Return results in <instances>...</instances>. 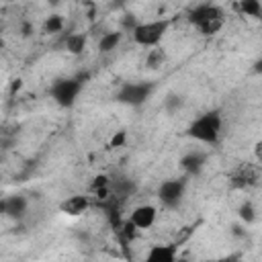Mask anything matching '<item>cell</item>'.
<instances>
[{"instance_id":"6da1fadb","label":"cell","mask_w":262,"mask_h":262,"mask_svg":"<svg viewBox=\"0 0 262 262\" xmlns=\"http://www.w3.org/2000/svg\"><path fill=\"white\" fill-rule=\"evenodd\" d=\"M221 127H223L221 111L211 108V111H205L203 115H199L196 119L190 121V125L186 127V135L199 143L215 145L221 137Z\"/></svg>"},{"instance_id":"7a4b0ae2","label":"cell","mask_w":262,"mask_h":262,"mask_svg":"<svg viewBox=\"0 0 262 262\" xmlns=\"http://www.w3.org/2000/svg\"><path fill=\"white\" fill-rule=\"evenodd\" d=\"M88 76H74V78H59L51 84L49 88V96L53 98V102L61 108H70L76 104L82 88H84V80Z\"/></svg>"},{"instance_id":"3957f363","label":"cell","mask_w":262,"mask_h":262,"mask_svg":"<svg viewBox=\"0 0 262 262\" xmlns=\"http://www.w3.org/2000/svg\"><path fill=\"white\" fill-rule=\"evenodd\" d=\"M170 29V18H156V20H145V23H139L135 27V31L131 33L133 41L141 47H147V49H154V47H160L164 35L168 33Z\"/></svg>"},{"instance_id":"277c9868","label":"cell","mask_w":262,"mask_h":262,"mask_svg":"<svg viewBox=\"0 0 262 262\" xmlns=\"http://www.w3.org/2000/svg\"><path fill=\"white\" fill-rule=\"evenodd\" d=\"M186 186H188V178L186 176L166 178L158 186V201L166 209H176L182 203L184 194H186Z\"/></svg>"},{"instance_id":"5b68a950","label":"cell","mask_w":262,"mask_h":262,"mask_svg":"<svg viewBox=\"0 0 262 262\" xmlns=\"http://www.w3.org/2000/svg\"><path fill=\"white\" fill-rule=\"evenodd\" d=\"M154 92V84L151 82H125L121 84V88L115 94V100L127 106H141Z\"/></svg>"},{"instance_id":"8992f818","label":"cell","mask_w":262,"mask_h":262,"mask_svg":"<svg viewBox=\"0 0 262 262\" xmlns=\"http://www.w3.org/2000/svg\"><path fill=\"white\" fill-rule=\"evenodd\" d=\"M215 18H223V10H221V6L211 4V2L209 4H196L194 8L188 10V23L196 29L209 20H215Z\"/></svg>"},{"instance_id":"52a82bcc","label":"cell","mask_w":262,"mask_h":262,"mask_svg":"<svg viewBox=\"0 0 262 262\" xmlns=\"http://www.w3.org/2000/svg\"><path fill=\"white\" fill-rule=\"evenodd\" d=\"M156 219H158V209H156L154 205H139V207H135V209L131 211V215H129V221H131L139 231L154 227Z\"/></svg>"},{"instance_id":"ba28073f","label":"cell","mask_w":262,"mask_h":262,"mask_svg":"<svg viewBox=\"0 0 262 262\" xmlns=\"http://www.w3.org/2000/svg\"><path fill=\"white\" fill-rule=\"evenodd\" d=\"M178 246L176 244H151L143 262H176Z\"/></svg>"},{"instance_id":"9c48e42d","label":"cell","mask_w":262,"mask_h":262,"mask_svg":"<svg viewBox=\"0 0 262 262\" xmlns=\"http://www.w3.org/2000/svg\"><path fill=\"white\" fill-rule=\"evenodd\" d=\"M0 209L6 217H12V219H20L27 209H29V201L25 194H10V196H4L2 203H0Z\"/></svg>"},{"instance_id":"30bf717a","label":"cell","mask_w":262,"mask_h":262,"mask_svg":"<svg viewBox=\"0 0 262 262\" xmlns=\"http://www.w3.org/2000/svg\"><path fill=\"white\" fill-rule=\"evenodd\" d=\"M178 164H180L184 176H196V174H201V170L207 164V154L205 151H188L180 158Z\"/></svg>"},{"instance_id":"8fae6325","label":"cell","mask_w":262,"mask_h":262,"mask_svg":"<svg viewBox=\"0 0 262 262\" xmlns=\"http://www.w3.org/2000/svg\"><path fill=\"white\" fill-rule=\"evenodd\" d=\"M88 207H90V199L86 194H72L59 203V211L68 217H78V215L86 213Z\"/></svg>"},{"instance_id":"7c38bea8","label":"cell","mask_w":262,"mask_h":262,"mask_svg":"<svg viewBox=\"0 0 262 262\" xmlns=\"http://www.w3.org/2000/svg\"><path fill=\"white\" fill-rule=\"evenodd\" d=\"M256 182H258V176H256V172H254L250 166H242V168L235 170V172L231 174V178H229V184H231V188H235V190L250 188V186H254Z\"/></svg>"},{"instance_id":"4fadbf2b","label":"cell","mask_w":262,"mask_h":262,"mask_svg":"<svg viewBox=\"0 0 262 262\" xmlns=\"http://www.w3.org/2000/svg\"><path fill=\"white\" fill-rule=\"evenodd\" d=\"M86 43H88V35L86 33H70L66 37V41H63V47L72 55H82L84 49H86Z\"/></svg>"},{"instance_id":"5bb4252c","label":"cell","mask_w":262,"mask_h":262,"mask_svg":"<svg viewBox=\"0 0 262 262\" xmlns=\"http://www.w3.org/2000/svg\"><path fill=\"white\" fill-rule=\"evenodd\" d=\"M121 41H123V31H108L98 39V51L100 53H111L119 47Z\"/></svg>"},{"instance_id":"9a60e30c","label":"cell","mask_w":262,"mask_h":262,"mask_svg":"<svg viewBox=\"0 0 262 262\" xmlns=\"http://www.w3.org/2000/svg\"><path fill=\"white\" fill-rule=\"evenodd\" d=\"M111 190H113V196L125 199V196H131L137 190V186H135V182L131 178H115L111 182Z\"/></svg>"},{"instance_id":"2e32d148","label":"cell","mask_w":262,"mask_h":262,"mask_svg":"<svg viewBox=\"0 0 262 262\" xmlns=\"http://www.w3.org/2000/svg\"><path fill=\"white\" fill-rule=\"evenodd\" d=\"M237 219L244 223V225H252V223H256V219H258V211H256V207H254V203L252 201H242L239 203V207H237Z\"/></svg>"},{"instance_id":"e0dca14e","label":"cell","mask_w":262,"mask_h":262,"mask_svg":"<svg viewBox=\"0 0 262 262\" xmlns=\"http://www.w3.org/2000/svg\"><path fill=\"white\" fill-rule=\"evenodd\" d=\"M164 63H166V51L162 47H154V49L147 51V57H145V68L147 70H160Z\"/></svg>"},{"instance_id":"ac0fdd59","label":"cell","mask_w":262,"mask_h":262,"mask_svg":"<svg viewBox=\"0 0 262 262\" xmlns=\"http://www.w3.org/2000/svg\"><path fill=\"white\" fill-rule=\"evenodd\" d=\"M63 16L61 14H49L45 20H43V33L45 35H55V33H61L63 31Z\"/></svg>"},{"instance_id":"d6986e66","label":"cell","mask_w":262,"mask_h":262,"mask_svg":"<svg viewBox=\"0 0 262 262\" xmlns=\"http://www.w3.org/2000/svg\"><path fill=\"white\" fill-rule=\"evenodd\" d=\"M239 12L246 14V16H252V18H262V4L258 0H242L237 4Z\"/></svg>"},{"instance_id":"ffe728a7","label":"cell","mask_w":262,"mask_h":262,"mask_svg":"<svg viewBox=\"0 0 262 262\" xmlns=\"http://www.w3.org/2000/svg\"><path fill=\"white\" fill-rule=\"evenodd\" d=\"M182 104H184V98L180 96V94H168L166 98H164V111L166 113H170V115H174L176 111H180L182 108Z\"/></svg>"},{"instance_id":"44dd1931","label":"cell","mask_w":262,"mask_h":262,"mask_svg":"<svg viewBox=\"0 0 262 262\" xmlns=\"http://www.w3.org/2000/svg\"><path fill=\"white\" fill-rule=\"evenodd\" d=\"M221 27H223V18H215V20H209V23L201 25V27H199V31H201V35L211 37V35L219 33V31H221Z\"/></svg>"},{"instance_id":"7402d4cb","label":"cell","mask_w":262,"mask_h":262,"mask_svg":"<svg viewBox=\"0 0 262 262\" xmlns=\"http://www.w3.org/2000/svg\"><path fill=\"white\" fill-rule=\"evenodd\" d=\"M119 231H121V235H123L127 242H133V239L137 237V231H139V229H137V227H135V225H133V223L127 219V221H123V223H121Z\"/></svg>"},{"instance_id":"603a6c76","label":"cell","mask_w":262,"mask_h":262,"mask_svg":"<svg viewBox=\"0 0 262 262\" xmlns=\"http://www.w3.org/2000/svg\"><path fill=\"white\" fill-rule=\"evenodd\" d=\"M111 178L106 176V174H98V176H94L92 178V184H90V192H94V190H100V188H108L111 186Z\"/></svg>"},{"instance_id":"cb8c5ba5","label":"cell","mask_w":262,"mask_h":262,"mask_svg":"<svg viewBox=\"0 0 262 262\" xmlns=\"http://www.w3.org/2000/svg\"><path fill=\"white\" fill-rule=\"evenodd\" d=\"M125 143H127V131H125V129H119V131H115V135L111 137L108 147L117 149V147H123Z\"/></svg>"},{"instance_id":"d4e9b609","label":"cell","mask_w":262,"mask_h":262,"mask_svg":"<svg viewBox=\"0 0 262 262\" xmlns=\"http://www.w3.org/2000/svg\"><path fill=\"white\" fill-rule=\"evenodd\" d=\"M137 25H139V23H137L135 14H125V18H123V31H129V33H133Z\"/></svg>"},{"instance_id":"484cf974","label":"cell","mask_w":262,"mask_h":262,"mask_svg":"<svg viewBox=\"0 0 262 262\" xmlns=\"http://www.w3.org/2000/svg\"><path fill=\"white\" fill-rule=\"evenodd\" d=\"M215 262H242V252H231V254H225V256L217 258Z\"/></svg>"},{"instance_id":"4316f807","label":"cell","mask_w":262,"mask_h":262,"mask_svg":"<svg viewBox=\"0 0 262 262\" xmlns=\"http://www.w3.org/2000/svg\"><path fill=\"white\" fill-rule=\"evenodd\" d=\"M231 233H233L235 237H246V229H244L242 225H237V223L231 225Z\"/></svg>"},{"instance_id":"83f0119b","label":"cell","mask_w":262,"mask_h":262,"mask_svg":"<svg viewBox=\"0 0 262 262\" xmlns=\"http://www.w3.org/2000/svg\"><path fill=\"white\" fill-rule=\"evenodd\" d=\"M31 33H33V27H31L29 23H23V25H20V35H23V37H29Z\"/></svg>"},{"instance_id":"f1b7e54d","label":"cell","mask_w":262,"mask_h":262,"mask_svg":"<svg viewBox=\"0 0 262 262\" xmlns=\"http://www.w3.org/2000/svg\"><path fill=\"white\" fill-rule=\"evenodd\" d=\"M254 156H256V158H258V160L262 162V139L254 143Z\"/></svg>"},{"instance_id":"f546056e","label":"cell","mask_w":262,"mask_h":262,"mask_svg":"<svg viewBox=\"0 0 262 262\" xmlns=\"http://www.w3.org/2000/svg\"><path fill=\"white\" fill-rule=\"evenodd\" d=\"M252 72H254V74H262V57H258V59L252 63Z\"/></svg>"},{"instance_id":"4dcf8cb0","label":"cell","mask_w":262,"mask_h":262,"mask_svg":"<svg viewBox=\"0 0 262 262\" xmlns=\"http://www.w3.org/2000/svg\"><path fill=\"white\" fill-rule=\"evenodd\" d=\"M176 262H190V260H188V258H184V256H178V258H176Z\"/></svg>"}]
</instances>
